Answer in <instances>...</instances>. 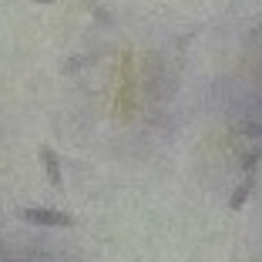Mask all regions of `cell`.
<instances>
[{
  "label": "cell",
  "mask_w": 262,
  "mask_h": 262,
  "mask_svg": "<svg viewBox=\"0 0 262 262\" xmlns=\"http://www.w3.org/2000/svg\"><path fill=\"white\" fill-rule=\"evenodd\" d=\"M20 219L27 225H37V229H71L77 222L71 212H61V208H20Z\"/></svg>",
  "instance_id": "6da1fadb"
},
{
  "label": "cell",
  "mask_w": 262,
  "mask_h": 262,
  "mask_svg": "<svg viewBox=\"0 0 262 262\" xmlns=\"http://www.w3.org/2000/svg\"><path fill=\"white\" fill-rule=\"evenodd\" d=\"M259 162H262V151H252V155L246 158L242 182L232 188V195H229V212H242V208H246L249 195H252V188H255V168H259Z\"/></svg>",
  "instance_id": "7a4b0ae2"
},
{
  "label": "cell",
  "mask_w": 262,
  "mask_h": 262,
  "mask_svg": "<svg viewBox=\"0 0 262 262\" xmlns=\"http://www.w3.org/2000/svg\"><path fill=\"white\" fill-rule=\"evenodd\" d=\"M37 158H40V168H44L47 182H51V188H57V192H64V175H61V155L54 151L51 145H40L37 148Z\"/></svg>",
  "instance_id": "3957f363"
},
{
  "label": "cell",
  "mask_w": 262,
  "mask_h": 262,
  "mask_svg": "<svg viewBox=\"0 0 262 262\" xmlns=\"http://www.w3.org/2000/svg\"><path fill=\"white\" fill-rule=\"evenodd\" d=\"M37 4H54V0H37Z\"/></svg>",
  "instance_id": "277c9868"
}]
</instances>
